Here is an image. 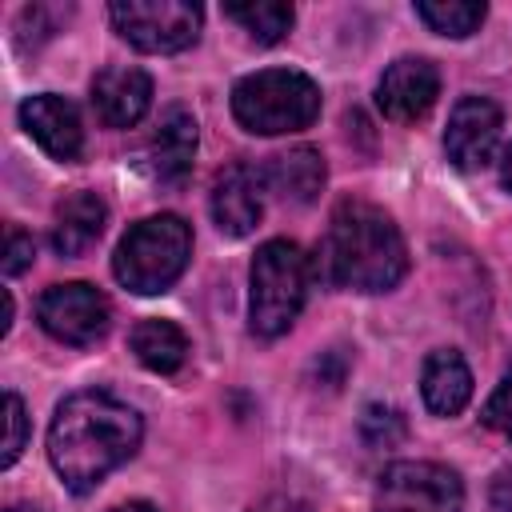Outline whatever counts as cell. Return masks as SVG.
I'll list each match as a JSON object with an SVG mask.
<instances>
[{
    "instance_id": "obj_1",
    "label": "cell",
    "mask_w": 512,
    "mask_h": 512,
    "mask_svg": "<svg viewBox=\"0 0 512 512\" xmlns=\"http://www.w3.org/2000/svg\"><path fill=\"white\" fill-rule=\"evenodd\" d=\"M140 436L136 408L108 392H76L52 416L48 460L72 492H88L140 448Z\"/></svg>"
},
{
    "instance_id": "obj_2",
    "label": "cell",
    "mask_w": 512,
    "mask_h": 512,
    "mask_svg": "<svg viewBox=\"0 0 512 512\" xmlns=\"http://www.w3.org/2000/svg\"><path fill=\"white\" fill-rule=\"evenodd\" d=\"M320 264L336 288L388 292L408 272V248L384 208L368 200H340L320 244Z\"/></svg>"
},
{
    "instance_id": "obj_3",
    "label": "cell",
    "mask_w": 512,
    "mask_h": 512,
    "mask_svg": "<svg viewBox=\"0 0 512 512\" xmlns=\"http://www.w3.org/2000/svg\"><path fill=\"white\" fill-rule=\"evenodd\" d=\"M188 256H192V228L180 216L160 212L124 232L112 256V272L128 292L156 296L176 284V276L188 268Z\"/></svg>"
},
{
    "instance_id": "obj_4",
    "label": "cell",
    "mask_w": 512,
    "mask_h": 512,
    "mask_svg": "<svg viewBox=\"0 0 512 512\" xmlns=\"http://www.w3.org/2000/svg\"><path fill=\"white\" fill-rule=\"evenodd\" d=\"M232 116L260 136L300 132L320 116V88L296 68H264L232 88Z\"/></svg>"
},
{
    "instance_id": "obj_5",
    "label": "cell",
    "mask_w": 512,
    "mask_h": 512,
    "mask_svg": "<svg viewBox=\"0 0 512 512\" xmlns=\"http://www.w3.org/2000/svg\"><path fill=\"white\" fill-rule=\"evenodd\" d=\"M252 296H248V320L252 332L272 340L284 336L308 296V256L292 240H268L252 256Z\"/></svg>"
},
{
    "instance_id": "obj_6",
    "label": "cell",
    "mask_w": 512,
    "mask_h": 512,
    "mask_svg": "<svg viewBox=\"0 0 512 512\" xmlns=\"http://www.w3.org/2000/svg\"><path fill=\"white\" fill-rule=\"evenodd\" d=\"M464 484L452 468L432 460H396L380 472L372 512H460Z\"/></svg>"
},
{
    "instance_id": "obj_7",
    "label": "cell",
    "mask_w": 512,
    "mask_h": 512,
    "mask_svg": "<svg viewBox=\"0 0 512 512\" xmlns=\"http://www.w3.org/2000/svg\"><path fill=\"white\" fill-rule=\"evenodd\" d=\"M116 32L140 52H184L200 36V4L188 0H116L108 8Z\"/></svg>"
},
{
    "instance_id": "obj_8",
    "label": "cell",
    "mask_w": 512,
    "mask_h": 512,
    "mask_svg": "<svg viewBox=\"0 0 512 512\" xmlns=\"http://www.w3.org/2000/svg\"><path fill=\"white\" fill-rule=\"evenodd\" d=\"M40 324L48 336L64 340V344H92L108 332V300L100 288L84 284V280H72V284H52L44 296H40V308H36Z\"/></svg>"
},
{
    "instance_id": "obj_9",
    "label": "cell",
    "mask_w": 512,
    "mask_h": 512,
    "mask_svg": "<svg viewBox=\"0 0 512 512\" xmlns=\"http://www.w3.org/2000/svg\"><path fill=\"white\" fill-rule=\"evenodd\" d=\"M436 96H440V72L424 56H400L396 64L384 68L376 84V108L396 124H412L428 116Z\"/></svg>"
},
{
    "instance_id": "obj_10",
    "label": "cell",
    "mask_w": 512,
    "mask_h": 512,
    "mask_svg": "<svg viewBox=\"0 0 512 512\" xmlns=\"http://www.w3.org/2000/svg\"><path fill=\"white\" fill-rule=\"evenodd\" d=\"M496 136H500V108L484 96H464L448 116L444 152L460 172H476L492 160Z\"/></svg>"
},
{
    "instance_id": "obj_11",
    "label": "cell",
    "mask_w": 512,
    "mask_h": 512,
    "mask_svg": "<svg viewBox=\"0 0 512 512\" xmlns=\"http://www.w3.org/2000/svg\"><path fill=\"white\" fill-rule=\"evenodd\" d=\"M20 124L24 132L56 160H76L84 152V124L72 100L56 96V92H40L28 96L20 104Z\"/></svg>"
},
{
    "instance_id": "obj_12",
    "label": "cell",
    "mask_w": 512,
    "mask_h": 512,
    "mask_svg": "<svg viewBox=\"0 0 512 512\" xmlns=\"http://www.w3.org/2000/svg\"><path fill=\"white\" fill-rule=\"evenodd\" d=\"M264 216V172L228 164L212 184V220L224 236H248Z\"/></svg>"
},
{
    "instance_id": "obj_13",
    "label": "cell",
    "mask_w": 512,
    "mask_h": 512,
    "mask_svg": "<svg viewBox=\"0 0 512 512\" xmlns=\"http://www.w3.org/2000/svg\"><path fill=\"white\" fill-rule=\"evenodd\" d=\"M152 104V76L144 68H104L92 80V108L108 128H132Z\"/></svg>"
},
{
    "instance_id": "obj_14",
    "label": "cell",
    "mask_w": 512,
    "mask_h": 512,
    "mask_svg": "<svg viewBox=\"0 0 512 512\" xmlns=\"http://www.w3.org/2000/svg\"><path fill=\"white\" fill-rule=\"evenodd\" d=\"M196 160V120L188 108H168L148 140V168L160 184L180 188Z\"/></svg>"
},
{
    "instance_id": "obj_15",
    "label": "cell",
    "mask_w": 512,
    "mask_h": 512,
    "mask_svg": "<svg viewBox=\"0 0 512 512\" xmlns=\"http://www.w3.org/2000/svg\"><path fill=\"white\" fill-rule=\"evenodd\" d=\"M260 172H264V188H272L284 204H312L324 188V176H328L324 156L308 144L276 152L268 160V168H260Z\"/></svg>"
},
{
    "instance_id": "obj_16",
    "label": "cell",
    "mask_w": 512,
    "mask_h": 512,
    "mask_svg": "<svg viewBox=\"0 0 512 512\" xmlns=\"http://www.w3.org/2000/svg\"><path fill=\"white\" fill-rule=\"evenodd\" d=\"M104 220H108V208L96 192H72L60 200L56 208V224H52V248L60 256H80L88 252L100 232H104Z\"/></svg>"
},
{
    "instance_id": "obj_17",
    "label": "cell",
    "mask_w": 512,
    "mask_h": 512,
    "mask_svg": "<svg viewBox=\"0 0 512 512\" xmlns=\"http://www.w3.org/2000/svg\"><path fill=\"white\" fill-rule=\"evenodd\" d=\"M420 396L436 416H456L472 396V372H468L464 356L452 348L432 352L420 372Z\"/></svg>"
},
{
    "instance_id": "obj_18",
    "label": "cell",
    "mask_w": 512,
    "mask_h": 512,
    "mask_svg": "<svg viewBox=\"0 0 512 512\" xmlns=\"http://www.w3.org/2000/svg\"><path fill=\"white\" fill-rule=\"evenodd\" d=\"M132 352H136V360L144 368L168 376V372H176L184 364L188 340H184V332L172 320H140L132 328Z\"/></svg>"
},
{
    "instance_id": "obj_19",
    "label": "cell",
    "mask_w": 512,
    "mask_h": 512,
    "mask_svg": "<svg viewBox=\"0 0 512 512\" xmlns=\"http://www.w3.org/2000/svg\"><path fill=\"white\" fill-rule=\"evenodd\" d=\"M224 16L236 20L256 44H276L284 40V32L292 28L296 12L292 4H280V0H252V4H224Z\"/></svg>"
},
{
    "instance_id": "obj_20",
    "label": "cell",
    "mask_w": 512,
    "mask_h": 512,
    "mask_svg": "<svg viewBox=\"0 0 512 512\" xmlns=\"http://www.w3.org/2000/svg\"><path fill=\"white\" fill-rule=\"evenodd\" d=\"M416 16L440 32V36H472L484 16H488V4H476V0H420L416 4Z\"/></svg>"
},
{
    "instance_id": "obj_21",
    "label": "cell",
    "mask_w": 512,
    "mask_h": 512,
    "mask_svg": "<svg viewBox=\"0 0 512 512\" xmlns=\"http://www.w3.org/2000/svg\"><path fill=\"white\" fill-rule=\"evenodd\" d=\"M360 432L372 448H392L396 440H404V416L396 408H384V404H368L364 408V420H360Z\"/></svg>"
},
{
    "instance_id": "obj_22",
    "label": "cell",
    "mask_w": 512,
    "mask_h": 512,
    "mask_svg": "<svg viewBox=\"0 0 512 512\" xmlns=\"http://www.w3.org/2000/svg\"><path fill=\"white\" fill-rule=\"evenodd\" d=\"M4 424H8V436H4V456H0V464L12 468L16 456L24 452V440H28V416H24V400H20L16 392L4 396Z\"/></svg>"
},
{
    "instance_id": "obj_23",
    "label": "cell",
    "mask_w": 512,
    "mask_h": 512,
    "mask_svg": "<svg viewBox=\"0 0 512 512\" xmlns=\"http://www.w3.org/2000/svg\"><path fill=\"white\" fill-rule=\"evenodd\" d=\"M484 424L492 428V432H500V436H508L512 440V364L504 368V376H500V384H496V392L488 396V404H484Z\"/></svg>"
},
{
    "instance_id": "obj_24",
    "label": "cell",
    "mask_w": 512,
    "mask_h": 512,
    "mask_svg": "<svg viewBox=\"0 0 512 512\" xmlns=\"http://www.w3.org/2000/svg\"><path fill=\"white\" fill-rule=\"evenodd\" d=\"M68 12L72 8H60V4H32V8L20 12V36H28V28H32V44H36V40L52 36L56 24L68 20Z\"/></svg>"
},
{
    "instance_id": "obj_25",
    "label": "cell",
    "mask_w": 512,
    "mask_h": 512,
    "mask_svg": "<svg viewBox=\"0 0 512 512\" xmlns=\"http://www.w3.org/2000/svg\"><path fill=\"white\" fill-rule=\"evenodd\" d=\"M32 256H36V244H32V236L28 232H20L16 224H8V232H4V272L8 276H16V272H24L28 264H32Z\"/></svg>"
},
{
    "instance_id": "obj_26",
    "label": "cell",
    "mask_w": 512,
    "mask_h": 512,
    "mask_svg": "<svg viewBox=\"0 0 512 512\" xmlns=\"http://www.w3.org/2000/svg\"><path fill=\"white\" fill-rule=\"evenodd\" d=\"M252 512H312V504L300 496H264L260 504H252Z\"/></svg>"
},
{
    "instance_id": "obj_27",
    "label": "cell",
    "mask_w": 512,
    "mask_h": 512,
    "mask_svg": "<svg viewBox=\"0 0 512 512\" xmlns=\"http://www.w3.org/2000/svg\"><path fill=\"white\" fill-rule=\"evenodd\" d=\"M492 504H496V512H512V468H504L492 480Z\"/></svg>"
},
{
    "instance_id": "obj_28",
    "label": "cell",
    "mask_w": 512,
    "mask_h": 512,
    "mask_svg": "<svg viewBox=\"0 0 512 512\" xmlns=\"http://www.w3.org/2000/svg\"><path fill=\"white\" fill-rule=\"evenodd\" d=\"M500 184L512 192V144H508V152H504V160H500Z\"/></svg>"
},
{
    "instance_id": "obj_29",
    "label": "cell",
    "mask_w": 512,
    "mask_h": 512,
    "mask_svg": "<svg viewBox=\"0 0 512 512\" xmlns=\"http://www.w3.org/2000/svg\"><path fill=\"white\" fill-rule=\"evenodd\" d=\"M8 328H12V292H4V320H0V332L8 336Z\"/></svg>"
},
{
    "instance_id": "obj_30",
    "label": "cell",
    "mask_w": 512,
    "mask_h": 512,
    "mask_svg": "<svg viewBox=\"0 0 512 512\" xmlns=\"http://www.w3.org/2000/svg\"><path fill=\"white\" fill-rule=\"evenodd\" d=\"M112 512H156L152 504H144V500H132V504H120V508H112Z\"/></svg>"
},
{
    "instance_id": "obj_31",
    "label": "cell",
    "mask_w": 512,
    "mask_h": 512,
    "mask_svg": "<svg viewBox=\"0 0 512 512\" xmlns=\"http://www.w3.org/2000/svg\"><path fill=\"white\" fill-rule=\"evenodd\" d=\"M8 512H44V508H40V504H12Z\"/></svg>"
}]
</instances>
